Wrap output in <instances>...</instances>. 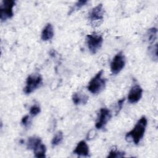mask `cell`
<instances>
[{
  "instance_id": "21",
  "label": "cell",
  "mask_w": 158,
  "mask_h": 158,
  "mask_svg": "<svg viewBox=\"0 0 158 158\" xmlns=\"http://www.w3.org/2000/svg\"><path fill=\"white\" fill-rule=\"evenodd\" d=\"M125 101V98H122L120 100H118V104H117V114H118V112L121 110V109L122 108V106H123V102Z\"/></svg>"
},
{
  "instance_id": "1",
  "label": "cell",
  "mask_w": 158,
  "mask_h": 158,
  "mask_svg": "<svg viewBox=\"0 0 158 158\" xmlns=\"http://www.w3.org/2000/svg\"><path fill=\"white\" fill-rule=\"evenodd\" d=\"M146 125L147 119L144 116H143L137 122L134 128L127 133L125 139L127 140L131 139L135 144H138L144 136Z\"/></svg>"
},
{
  "instance_id": "15",
  "label": "cell",
  "mask_w": 158,
  "mask_h": 158,
  "mask_svg": "<svg viewBox=\"0 0 158 158\" xmlns=\"http://www.w3.org/2000/svg\"><path fill=\"white\" fill-rule=\"evenodd\" d=\"M62 139H63V133L61 131H59L55 134L53 138L52 139L51 144L53 146H57L62 142Z\"/></svg>"
},
{
  "instance_id": "6",
  "label": "cell",
  "mask_w": 158,
  "mask_h": 158,
  "mask_svg": "<svg viewBox=\"0 0 158 158\" xmlns=\"http://www.w3.org/2000/svg\"><path fill=\"white\" fill-rule=\"evenodd\" d=\"M14 6L15 1L13 0H4L2 1L0 6V19L2 22L13 16V7Z\"/></svg>"
},
{
  "instance_id": "12",
  "label": "cell",
  "mask_w": 158,
  "mask_h": 158,
  "mask_svg": "<svg viewBox=\"0 0 158 158\" xmlns=\"http://www.w3.org/2000/svg\"><path fill=\"white\" fill-rule=\"evenodd\" d=\"M54 36L53 27L51 23H48L44 27L41 33V40L43 41H48L52 38Z\"/></svg>"
},
{
  "instance_id": "8",
  "label": "cell",
  "mask_w": 158,
  "mask_h": 158,
  "mask_svg": "<svg viewBox=\"0 0 158 158\" xmlns=\"http://www.w3.org/2000/svg\"><path fill=\"white\" fill-rule=\"evenodd\" d=\"M89 19L93 25H98L104 19V9L102 4H99L91 9L89 14Z\"/></svg>"
},
{
  "instance_id": "11",
  "label": "cell",
  "mask_w": 158,
  "mask_h": 158,
  "mask_svg": "<svg viewBox=\"0 0 158 158\" xmlns=\"http://www.w3.org/2000/svg\"><path fill=\"white\" fill-rule=\"evenodd\" d=\"M73 153L78 156H88L89 155V148L86 143L85 141H80L75 149L73 151Z\"/></svg>"
},
{
  "instance_id": "16",
  "label": "cell",
  "mask_w": 158,
  "mask_h": 158,
  "mask_svg": "<svg viewBox=\"0 0 158 158\" xmlns=\"http://www.w3.org/2000/svg\"><path fill=\"white\" fill-rule=\"evenodd\" d=\"M148 51L152 59L157 61V44L156 43L154 45H151L148 48Z\"/></svg>"
},
{
  "instance_id": "4",
  "label": "cell",
  "mask_w": 158,
  "mask_h": 158,
  "mask_svg": "<svg viewBox=\"0 0 158 158\" xmlns=\"http://www.w3.org/2000/svg\"><path fill=\"white\" fill-rule=\"evenodd\" d=\"M43 78L40 74H31L27 78L26 86L23 89L24 93L27 94L31 93L41 86Z\"/></svg>"
},
{
  "instance_id": "17",
  "label": "cell",
  "mask_w": 158,
  "mask_h": 158,
  "mask_svg": "<svg viewBox=\"0 0 158 158\" xmlns=\"http://www.w3.org/2000/svg\"><path fill=\"white\" fill-rule=\"evenodd\" d=\"M123 156H125V152L112 149L109 152V154L107 156V157L115 158V157H122Z\"/></svg>"
},
{
  "instance_id": "3",
  "label": "cell",
  "mask_w": 158,
  "mask_h": 158,
  "mask_svg": "<svg viewBox=\"0 0 158 158\" xmlns=\"http://www.w3.org/2000/svg\"><path fill=\"white\" fill-rule=\"evenodd\" d=\"M103 70H101L90 80L88 85V91L93 94H98L101 93L106 86V80L102 77Z\"/></svg>"
},
{
  "instance_id": "18",
  "label": "cell",
  "mask_w": 158,
  "mask_h": 158,
  "mask_svg": "<svg viewBox=\"0 0 158 158\" xmlns=\"http://www.w3.org/2000/svg\"><path fill=\"white\" fill-rule=\"evenodd\" d=\"M41 111L40 107L38 105H33L30 107V114L32 116H35L38 115Z\"/></svg>"
},
{
  "instance_id": "7",
  "label": "cell",
  "mask_w": 158,
  "mask_h": 158,
  "mask_svg": "<svg viewBox=\"0 0 158 158\" xmlns=\"http://www.w3.org/2000/svg\"><path fill=\"white\" fill-rule=\"evenodd\" d=\"M125 58L122 52L117 53L113 58L110 64V70L112 74L117 75L124 68Z\"/></svg>"
},
{
  "instance_id": "14",
  "label": "cell",
  "mask_w": 158,
  "mask_h": 158,
  "mask_svg": "<svg viewBox=\"0 0 158 158\" xmlns=\"http://www.w3.org/2000/svg\"><path fill=\"white\" fill-rule=\"evenodd\" d=\"M157 30L156 28H151L148 30L147 36L149 42L151 44H152L157 38Z\"/></svg>"
},
{
  "instance_id": "5",
  "label": "cell",
  "mask_w": 158,
  "mask_h": 158,
  "mask_svg": "<svg viewBox=\"0 0 158 158\" xmlns=\"http://www.w3.org/2000/svg\"><path fill=\"white\" fill-rule=\"evenodd\" d=\"M103 38L101 35L96 33L88 35L86 36V43L89 51L92 54H95L101 48Z\"/></svg>"
},
{
  "instance_id": "2",
  "label": "cell",
  "mask_w": 158,
  "mask_h": 158,
  "mask_svg": "<svg viewBox=\"0 0 158 158\" xmlns=\"http://www.w3.org/2000/svg\"><path fill=\"white\" fill-rule=\"evenodd\" d=\"M27 148L33 151L35 156L42 158L46 156V146L43 144L41 139L38 136H31L28 138L27 142Z\"/></svg>"
},
{
  "instance_id": "9",
  "label": "cell",
  "mask_w": 158,
  "mask_h": 158,
  "mask_svg": "<svg viewBox=\"0 0 158 158\" xmlns=\"http://www.w3.org/2000/svg\"><path fill=\"white\" fill-rule=\"evenodd\" d=\"M112 117L110 111L107 108H101L99 110V114L95 127L98 129H101L104 127Z\"/></svg>"
},
{
  "instance_id": "20",
  "label": "cell",
  "mask_w": 158,
  "mask_h": 158,
  "mask_svg": "<svg viewBox=\"0 0 158 158\" xmlns=\"http://www.w3.org/2000/svg\"><path fill=\"white\" fill-rule=\"evenodd\" d=\"M29 120H30L29 116H28V115H25V116L22 118V123L24 126L27 127V126H28V125L29 124Z\"/></svg>"
},
{
  "instance_id": "10",
  "label": "cell",
  "mask_w": 158,
  "mask_h": 158,
  "mask_svg": "<svg viewBox=\"0 0 158 158\" xmlns=\"http://www.w3.org/2000/svg\"><path fill=\"white\" fill-rule=\"evenodd\" d=\"M143 89L139 85H135L130 90L128 95V100L130 103H136L142 97Z\"/></svg>"
},
{
  "instance_id": "13",
  "label": "cell",
  "mask_w": 158,
  "mask_h": 158,
  "mask_svg": "<svg viewBox=\"0 0 158 158\" xmlns=\"http://www.w3.org/2000/svg\"><path fill=\"white\" fill-rule=\"evenodd\" d=\"M88 96L83 93H74L72 96L73 102L75 105L85 104L88 102Z\"/></svg>"
},
{
  "instance_id": "19",
  "label": "cell",
  "mask_w": 158,
  "mask_h": 158,
  "mask_svg": "<svg viewBox=\"0 0 158 158\" xmlns=\"http://www.w3.org/2000/svg\"><path fill=\"white\" fill-rule=\"evenodd\" d=\"M88 2L87 1H77L75 4V6H74V8L75 9H80L81 8V7H83V6H85L86 3Z\"/></svg>"
}]
</instances>
